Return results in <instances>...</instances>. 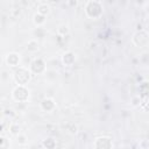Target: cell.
I'll list each match as a JSON object with an SVG mask.
<instances>
[{
	"instance_id": "cell-10",
	"label": "cell",
	"mask_w": 149,
	"mask_h": 149,
	"mask_svg": "<svg viewBox=\"0 0 149 149\" xmlns=\"http://www.w3.org/2000/svg\"><path fill=\"white\" fill-rule=\"evenodd\" d=\"M33 21L35 23V26L37 27H41L45 23V15H42L40 13H35L34 16H33Z\"/></svg>"
},
{
	"instance_id": "cell-7",
	"label": "cell",
	"mask_w": 149,
	"mask_h": 149,
	"mask_svg": "<svg viewBox=\"0 0 149 149\" xmlns=\"http://www.w3.org/2000/svg\"><path fill=\"white\" fill-rule=\"evenodd\" d=\"M20 61H21L20 55H19L17 52H14V51L8 52V54L6 55V57H5V62H6V64H7L8 66H10V68L19 66Z\"/></svg>"
},
{
	"instance_id": "cell-13",
	"label": "cell",
	"mask_w": 149,
	"mask_h": 149,
	"mask_svg": "<svg viewBox=\"0 0 149 149\" xmlns=\"http://www.w3.org/2000/svg\"><path fill=\"white\" fill-rule=\"evenodd\" d=\"M26 48H27L28 51H31V52L37 51V50H38V43H37L36 40H30V41H28Z\"/></svg>"
},
{
	"instance_id": "cell-11",
	"label": "cell",
	"mask_w": 149,
	"mask_h": 149,
	"mask_svg": "<svg viewBox=\"0 0 149 149\" xmlns=\"http://www.w3.org/2000/svg\"><path fill=\"white\" fill-rule=\"evenodd\" d=\"M8 129H9V133H10L12 135L17 136V135L20 134V129H21V127H20V125L16 123V122H10Z\"/></svg>"
},
{
	"instance_id": "cell-16",
	"label": "cell",
	"mask_w": 149,
	"mask_h": 149,
	"mask_svg": "<svg viewBox=\"0 0 149 149\" xmlns=\"http://www.w3.org/2000/svg\"><path fill=\"white\" fill-rule=\"evenodd\" d=\"M17 143H19L20 146L26 144V143H27V136L23 135V134H19V135H17Z\"/></svg>"
},
{
	"instance_id": "cell-5",
	"label": "cell",
	"mask_w": 149,
	"mask_h": 149,
	"mask_svg": "<svg viewBox=\"0 0 149 149\" xmlns=\"http://www.w3.org/2000/svg\"><path fill=\"white\" fill-rule=\"evenodd\" d=\"M93 147L94 148H98V149H109L113 147V142H112V139L109 136H98L95 137L94 142H93Z\"/></svg>"
},
{
	"instance_id": "cell-19",
	"label": "cell",
	"mask_w": 149,
	"mask_h": 149,
	"mask_svg": "<svg viewBox=\"0 0 149 149\" xmlns=\"http://www.w3.org/2000/svg\"><path fill=\"white\" fill-rule=\"evenodd\" d=\"M69 3L71 6H76L77 5V0H69Z\"/></svg>"
},
{
	"instance_id": "cell-15",
	"label": "cell",
	"mask_w": 149,
	"mask_h": 149,
	"mask_svg": "<svg viewBox=\"0 0 149 149\" xmlns=\"http://www.w3.org/2000/svg\"><path fill=\"white\" fill-rule=\"evenodd\" d=\"M55 146H56L55 140H54V139H51V137H49V139L44 140V142H43V147H47V148H54Z\"/></svg>"
},
{
	"instance_id": "cell-1",
	"label": "cell",
	"mask_w": 149,
	"mask_h": 149,
	"mask_svg": "<svg viewBox=\"0 0 149 149\" xmlns=\"http://www.w3.org/2000/svg\"><path fill=\"white\" fill-rule=\"evenodd\" d=\"M85 14L90 19H98L102 14V7H101L100 2H98L95 0L87 1L86 6H85Z\"/></svg>"
},
{
	"instance_id": "cell-17",
	"label": "cell",
	"mask_w": 149,
	"mask_h": 149,
	"mask_svg": "<svg viewBox=\"0 0 149 149\" xmlns=\"http://www.w3.org/2000/svg\"><path fill=\"white\" fill-rule=\"evenodd\" d=\"M68 132H69L70 134H77V133H78V127H77V125L71 123V127L68 128Z\"/></svg>"
},
{
	"instance_id": "cell-9",
	"label": "cell",
	"mask_w": 149,
	"mask_h": 149,
	"mask_svg": "<svg viewBox=\"0 0 149 149\" xmlns=\"http://www.w3.org/2000/svg\"><path fill=\"white\" fill-rule=\"evenodd\" d=\"M74 59H76V57H74V54L72 51H66L62 56V63L64 65H66V66L72 65L74 63Z\"/></svg>"
},
{
	"instance_id": "cell-4",
	"label": "cell",
	"mask_w": 149,
	"mask_h": 149,
	"mask_svg": "<svg viewBox=\"0 0 149 149\" xmlns=\"http://www.w3.org/2000/svg\"><path fill=\"white\" fill-rule=\"evenodd\" d=\"M132 42L136 45V47H144L149 43V34L146 30H139L133 35Z\"/></svg>"
},
{
	"instance_id": "cell-6",
	"label": "cell",
	"mask_w": 149,
	"mask_h": 149,
	"mask_svg": "<svg viewBox=\"0 0 149 149\" xmlns=\"http://www.w3.org/2000/svg\"><path fill=\"white\" fill-rule=\"evenodd\" d=\"M29 70L31 71V73L35 74H42L45 71V63L42 58H35L29 66Z\"/></svg>"
},
{
	"instance_id": "cell-14",
	"label": "cell",
	"mask_w": 149,
	"mask_h": 149,
	"mask_svg": "<svg viewBox=\"0 0 149 149\" xmlns=\"http://www.w3.org/2000/svg\"><path fill=\"white\" fill-rule=\"evenodd\" d=\"M69 31H70V29H69V27H68L66 24H61V26L57 28V34H58V35H62V36L68 35Z\"/></svg>"
},
{
	"instance_id": "cell-8",
	"label": "cell",
	"mask_w": 149,
	"mask_h": 149,
	"mask_svg": "<svg viewBox=\"0 0 149 149\" xmlns=\"http://www.w3.org/2000/svg\"><path fill=\"white\" fill-rule=\"evenodd\" d=\"M41 108L44 111V112H48V113H51L52 111H55L56 108V102L52 98H44L42 101H41Z\"/></svg>"
},
{
	"instance_id": "cell-2",
	"label": "cell",
	"mask_w": 149,
	"mask_h": 149,
	"mask_svg": "<svg viewBox=\"0 0 149 149\" xmlns=\"http://www.w3.org/2000/svg\"><path fill=\"white\" fill-rule=\"evenodd\" d=\"M30 78H31V71L26 69V68H23V66H20L14 72V81L17 85H26V84H28Z\"/></svg>"
},
{
	"instance_id": "cell-3",
	"label": "cell",
	"mask_w": 149,
	"mask_h": 149,
	"mask_svg": "<svg viewBox=\"0 0 149 149\" xmlns=\"http://www.w3.org/2000/svg\"><path fill=\"white\" fill-rule=\"evenodd\" d=\"M12 98L16 102H24L29 98V90L26 87V85H17L12 91Z\"/></svg>"
},
{
	"instance_id": "cell-12",
	"label": "cell",
	"mask_w": 149,
	"mask_h": 149,
	"mask_svg": "<svg viewBox=\"0 0 149 149\" xmlns=\"http://www.w3.org/2000/svg\"><path fill=\"white\" fill-rule=\"evenodd\" d=\"M37 13H40V14L47 16V15L50 13V6L47 5V3H41V5H38V7H37Z\"/></svg>"
},
{
	"instance_id": "cell-18",
	"label": "cell",
	"mask_w": 149,
	"mask_h": 149,
	"mask_svg": "<svg viewBox=\"0 0 149 149\" xmlns=\"http://www.w3.org/2000/svg\"><path fill=\"white\" fill-rule=\"evenodd\" d=\"M136 100H140V98H139V97H134V98H133V106H137V105H139L140 101L136 102Z\"/></svg>"
}]
</instances>
